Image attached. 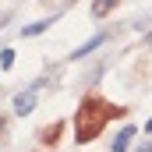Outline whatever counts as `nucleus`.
Wrapping results in <instances>:
<instances>
[{
  "label": "nucleus",
  "mask_w": 152,
  "mask_h": 152,
  "mask_svg": "<svg viewBox=\"0 0 152 152\" xmlns=\"http://www.w3.org/2000/svg\"><path fill=\"white\" fill-rule=\"evenodd\" d=\"M131 138H134V127L127 124V127H124V131H120V134L113 138V145H110V152H127V145H131Z\"/></svg>",
  "instance_id": "4"
},
{
  "label": "nucleus",
  "mask_w": 152,
  "mask_h": 152,
  "mask_svg": "<svg viewBox=\"0 0 152 152\" xmlns=\"http://www.w3.org/2000/svg\"><path fill=\"white\" fill-rule=\"evenodd\" d=\"M120 113H124V110L110 106L106 99H99V96H88V99L81 103L78 117H75V134H78V142L85 145V142L99 138V131L106 127V120H110V117H120Z\"/></svg>",
  "instance_id": "1"
},
{
  "label": "nucleus",
  "mask_w": 152,
  "mask_h": 152,
  "mask_svg": "<svg viewBox=\"0 0 152 152\" xmlns=\"http://www.w3.org/2000/svg\"><path fill=\"white\" fill-rule=\"evenodd\" d=\"M138 152H152V142H145V145H138Z\"/></svg>",
  "instance_id": "9"
},
{
  "label": "nucleus",
  "mask_w": 152,
  "mask_h": 152,
  "mask_svg": "<svg viewBox=\"0 0 152 152\" xmlns=\"http://www.w3.org/2000/svg\"><path fill=\"white\" fill-rule=\"evenodd\" d=\"M0 131H4V120H0Z\"/></svg>",
  "instance_id": "12"
},
{
  "label": "nucleus",
  "mask_w": 152,
  "mask_h": 152,
  "mask_svg": "<svg viewBox=\"0 0 152 152\" xmlns=\"http://www.w3.org/2000/svg\"><path fill=\"white\" fill-rule=\"evenodd\" d=\"M39 88H42V81H32L25 92L14 96V113H18V117H28L32 110H36V92H39Z\"/></svg>",
  "instance_id": "2"
},
{
  "label": "nucleus",
  "mask_w": 152,
  "mask_h": 152,
  "mask_svg": "<svg viewBox=\"0 0 152 152\" xmlns=\"http://www.w3.org/2000/svg\"><path fill=\"white\" fill-rule=\"evenodd\" d=\"M57 134H60V124L46 127V131H42V142H46V145H53V142H57Z\"/></svg>",
  "instance_id": "7"
},
{
  "label": "nucleus",
  "mask_w": 152,
  "mask_h": 152,
  "mask_svg": "<svg viewBox=\"0 0 152 152\" xmlns=\"http://www.w3.org/2000/svg\"><path fill=\"white\" fill-rule=\"evenodd\" d=\"M103 42H106V32H99V36H92L88 42H85V46H78L75 53H71V60H81V57H88V53H92L96 46H103Z\"/></svg>",
  "instance_id": "3"
},
{
  "label": "nucleus",
  "mask_w": 152,
  "mask_h": 152,
  "mask_svg": "<svg viewBox=\"0 0 152 152\" xmlns=\"http://www.w3.org/2000/svg\"><path fill=\"white\" fill-rule=\"evenodd\" d=\"M145 42H149V46H152V32H149V36H145Z\"/></svg>",
  "instance_id": "11"
},
{
  "label": "nucleus",
  "mask_w": 152,
  "mask_h": 152,
  "mask_svg": "<svg viewBox=\"0 0 152 152\" xmlns=\"http://www.w3.org/2000/svg\"><path fill=\"white\" fill-rule=\"evenodd\" d=\"M14 64V50H0V67H11Z\"/></svg>",
  "instance_id": "8"
},
{
  "label": "nucleus",
  "mask_w": 152,
  "mask_h": 152,
  "mask_svg": "<svg viewBox=\"0 0 152 152\" xmlns=\"http://www.w3.org/2000/svg\"><path fill=\"white\" fill-rule=\"evenodd\" d=\"M113 4H117V0H92V14H96V18H103Z\"/></svg>",
  "instance_id": "6"
},
{
  "label": "nucleus",
  "mask_w": 152,
  "mask_h": 152,
  "mask_svg": "<svg viewBox=\"0 0 152 152\" xmlns=\"http://www.w3.org/2000/svg\"><path fill=\"white\" fill-rule=\"evenodd\" d=\"M50 25H53V18H42V21H36V25H25V28H21V36H25V39H32V36H42V32H46Z\"/></svg>",
  "instance_id": "5"
},
{
  "label": "nucleus",
  "mask_w": 152,
  "mask_h": 152,
  "mask_svg": "<svg viewBox=\"0 0 152 152\" xmlns=\"http://www.w3.org/2000/svg\"><path fill=\"white\" fill-rule=\"evenodd\" d=\"M145 131H149V134H152V120H149V124H145Z\"/></svg>",
  "instance_id": "10"
}]
</instances>
